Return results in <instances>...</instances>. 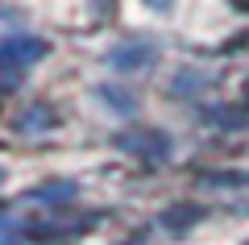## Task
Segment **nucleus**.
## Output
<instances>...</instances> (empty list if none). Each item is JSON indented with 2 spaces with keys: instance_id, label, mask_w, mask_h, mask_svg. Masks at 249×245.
I'll list each match as a JSON object with an SVG mask.
<instances>
[{
  "instance_id": "7ed1b4c3",
  "label": "nucleus",
  "mask_w": 249,
  "mask_h": 245,
  "mask_svg": "<svg viewBox=\"0 0 249 245\" xmlns=\"http://www.w3.org/2000/svg\"><path fill=\"white\" fill-rule=\"evenodd\" d=\"M116 146H121V150H142L145 158H162L170 150V141L162 137V133H145V137H121Z\"/></svg>"
},
{
  "instance_id": "f257e3e1",
  "label": "nucleus",
  "mask_w": 249,
  "mask_h": 245,
  "mask_svg": "<svg viewBox=\"0 0 249 245\" xmlns=\"http://www.w3.org/2000/svg\"><path fill=\"white\" fill-rule=\"evenodd\" d=\"M42 54H46V42H42V38H29V34L4 38V42H0V96H9Z\"/></svg>"
},
{
  "instance_id": "f03ea898",
  "label": "nucleus",
  "mask_w": 249,
  "mask_h": 245,
  "mask_svg": "<svg viewBox=\"0 0 249 245\" xmlns=\"http://www.w3.org/2000/svg\"><path fill=\"white\" fill-rule=\"evenodd\" d=\"M150 58H154L150 42H124V46L112 50V67H121V71H137V67H145Z\"/></svg>"
},
{
  "instance_id": "39448f33",
  "label": "nucleus",
  "mask_w": 249,
  "mask_h": 245,
  "mask_svg": "<svg viewBox=\"0 0 249 245\" xmlns=\"http://www.w3.org/2000/svg\"><path fill=\"white\" fill-rule=\"evenodd\" d=\"M237 4H249V0H237Z\"/></svg>"
},
{
  "instance_id": "20e7f679",
  "label": "nucleus",
  "mask_w": 249,
  "mask_h": 245,
  "mask_svg": "<svg viewBox=\"0 0 249 245\" xmlns=\"http://www.w3.org/2000/svg\"><path fill=\"white\" fill-rule=\"evenodd\" d=\"M245 104H249V83H245Z\"/></svg>"
}]
</instances>
